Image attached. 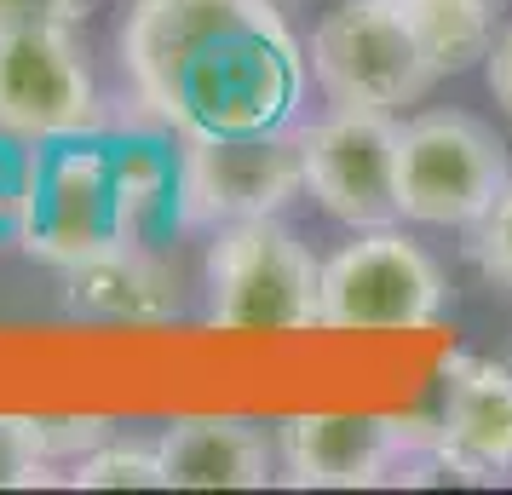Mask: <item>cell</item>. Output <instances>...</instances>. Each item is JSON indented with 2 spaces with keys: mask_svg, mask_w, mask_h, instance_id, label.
I'll use <instances>...</instances> for the list:
<instances>
[{
  "mask_svg": "<svg viewBox=\"0 0 512 495\" xmlns=\"http://www.w3.org/2000/svg\"><path fill=\"white\" fill-rule=\"evenodd\" d=\"M121 64L144 116L179 144L288 133L311 70L277 0H139Z\"/></svg>",
  "mask_w": 512,
  "mask_h": 495,
  "instance_id": "1",
  "label": "cell"
},
{
  "mask_svg": "<svg viewBox=\"0 0 512 495\" xmlns=\"http://www.w3.org/2000/svg\"><path fill=\"white\" fill-rule=\"evenodd\" d=\"M18 242L41 265H70L93 260L104 248L127 242L121 225V196H116V162L104 133L81 139H52L24 150V208H18Z\"/></svg>",
  "mask_w": 512,
  "mask_h": 495,
  "instance_id": "2",
  "label": "cell"
},
{
  "mask_svg": "<svg viewBox=\"0 0 512 495\" xmlns=\"http://www.w3.org/2000/svg\"><path fill=\"white\" fill-rule=\"evenodd\" d=\"M317 283L323 265L288 225H277V213L219 225L208 248V317L219 329H317Z\"/></svg>",
  "mask_w": 512,
  "mask_h": 495,
  "instance_id": "3",
  "label": "cell"
},
{
  "mask_svg": "<svg viewBox=\"0 0 512 495\" xmlns=\"http://www.w3.org/2000/svg\"><path fill=\"white\" fill-rule=\"evenodd\" d=\"M443 317V271L397 225L357 231L323 260L317 283V329L374 334V329H426Z\"/></svg>",
  "mask_w": 512,
  "mask_h": 495,
  "instance_id": "4",
  "label": "cell"
},
{
  "mask_svg": "<svg viewBox=\"0 0 512 495\" xmlns=\"http://www.w3.org/2000/svg\"><path fill=\"white\" fill-rule=\"evenodd\" d=\"M507 179L501 139L461 110H432L397 127V213L409 225L472 231Z\"/></svg>",
  "mask_w": 512,
  "mask_h": 495,
  "instance_id": "5",
  "label": "cell"
},
{
  "mask_svg": "<svg viewBox=\"0 0 512 495\" xmlns=\"http://www.w3.org/2000/svg\"><path fill=\"white\" fill-rule=\"evenodd\" d=\"M305 64H311L328 104L386 110V116L415 104L438 81V70L426 64V52L409 35V24L397 18L392 0H340L317 24Z\"/></svg>",
  "mask_w": 512,
  "mask_h": 495,
  "instance_id": "6",
  "label": "cell"
},
{
  "mask_svg": "<svg viewBox=\"0 0 512 495\" xmlns=\"http://www.w3.org/2000/svg\"><path fill=\"white\" fill-rule=\"evenodd\" d=\"M98 127L104 104L70 24L0 29V133L18 144H52Z\"/></svg>",
  "mask_w": 512,
  "mask_h": 495,
  "instance_id": "7",
  "label": "cell"
},
{
  "mask_svg": "<svg viewBox=\"0 0 512 495\" xmlns=\"http://www.w3.org/2000/svg\"><path fill=\"white\" fill-rule=\"evenodd\" d=\"M305 190L351 231L397 225V121L386 110H328L300 127Z\"/></svg>",
  "mask_w": 512,
  "mask_h": 495,
  "instance_id": "8",
  "label": "cell"
},
{
  "mask_svg": "<svg viewBox=\"0 0 512 495\" xmlns=\"http://www.w3.org/2000/svg\"><path fill=\"white\" fill-rule=\"evenodd\" d=\"M305 190L300 133H248V139L179 144V213L185 225H236L282 213Z\"/></svg>",
  "mask_w": 512,
  "mask_h": 495,
  "instance_id": "9",
  "label": "cell"
},
{
  "mask_svg": "<svg viewBox=\"0 0 512 495\" xmlns=\"http://www.w3.org/2000/svg\"><path fill=\"white\" fill-rule=\"evenodd\" d=\"M432 461L466 484L512 478V369L495 357L455 352L443 363V409L432 426Z\"/></svg>",
  "mask_w": 512,
  "mask_h": 495,
  "instance_id": "10",
  "label": "cell"
},
{
  "mask_svg": "<svg viewBox=\"0 0 512 495\" xmlns=\"http://www.w3.org/2000/svg\"><path fill=\"white\" fill-rule=\"evenodd\" d=\"M426 438L432 426L409 432L386 415H294L282 426V467L300 490H369Z\"/></svg>",
  "mask_w": 512,
  "mask_h": 495,
  "instance_id": "11",
  "label": "cell"
},
{
  "mask_svg": "<svg viewBox=\"0 0 512 495\" xmlns=\"http://www.w3.org/2000/svg\"><path fill=\"white\" fill-rule=\"evenodd\" d=\"M162 490H265L277 455L265 432L236 415H179L156 438Z\"/></svg>",
  "mask_w": 512,
  "mask_h": 495,
  "instance_id": "12",
  "label": "cell"
},
{
  "mask_svg": "<svg viewBox=\"0 0 512 495\" xmlns=\"http://www.w3.org/2000/svg\"><path fill=\"white\" fill-rule=\"evenodd\" d=\"M70 277V311L98 323H162L179 311V288L139 242H116L93 260L64 271Z\"/></svg>",
  "mask_w": 512,
  "mask_h": 495,
  "instance_id": "13",
  "label": "cell"
},
{
  "mask_svg": "<svg viewBox=\"0 0 512 495\" xmlns=\"http://www.w3.org/2000/svg\"><path fill=\"white\" fill-rule=\"evenodd\" d=\"M110 162H116V196H121V225L127 242L150 248L162 231H179V150L144 133H116L110 139Z\"/></svg>",
  "mask_w": 512,
  "mask_h": 495,
  "instance_id": "14",
  "label": "cell"
},
{
  "mask_svg": "<svg viewBox=\"0 0 512 495\" xmlns=\"http://www.w3.org/2000/svg\"><path fill=\"white\" fill-rule=\"evenodd\" d=\"M438 75H461L495 47V0H392Z\"/></svg>",
  "mask_w": 512,
  "mask_h": 495,
  "instance_id": "15",
  "label": "cell"
},
{
  "mask_svg": "<svg viewBox=\"0 0 512 495\" xmlns=\"http://www.w3.org/2000/svg\"><path fill=\"white\" fill-rule=\"evenodd\" d=\"M75 490H162V455L156 444H104L87 449L70 467Z\"/></svg>",
  "mask_w": 512,
  "mask_h": 495,
  "instance_id": "16",
  "label": "cell"
},
{
  "mask_svg": "<svg viewBox=\"0 0 512 495\" xmlns=\"http://www.w3.org/2000/svg\"><path fill=\"white\" fill-rule=\"evenodd\" d=\"M47 449H41V426L24 415H0V490H29L47 478Z\"/></svg>",
  "mask_w": 512,
  "mask_h": 495,
  "instance_id": "17",
  "label": "cell"
},
{
  "mask_svg": "<svg viewBox=\"0 0 512 495\" xmlns=\"http://www.w3.org/2000/svg\"><path fill=\"white\" fill-rule=\"evenodd\" d=\"M472 260L484 265V277L512 288V179L501 185V196L489 202L484 219L472 225Z\"/></svg>",
  "mask_w": 512,
  "mask_h": 495,
  "instance_id": "18",
  "label": "cell"
},
{
  "mask_svg": "<svg viewBox=\"0 0 512 495\" xmlns=\"http://www.w3.org/2000/svg\"><path fill=\"white\" fill-rule=\"evenodd\" d=\"M24 150H12L6 133H0V236L18 231V208H24Z\"/></svg>",
  "mask_w": 512,
  "mask_h": 495,
  "instance_id": "19",
  "label": "cell"
},
{
  "mask_svg": "<svg viewBox=\"0 0 512 495\" xmlns=\"http://www.w3.org/2000/svg\"><path fill=\"white\" fill-rule=\"evenodd\" d=\"M81 0H0V29L18 24H75Z\"/></svg>",
  "mask_w": 512,
  "mask_h": 495,
  "instance_id": "20",
  "label": "cell"
},
{
  "mask_svg": "<svg viewBox=\"0 0 512 495\" xmlns=\"http://www.w3.org/2000/svg\"><path fill=\"white\" fill-rule=\"evenodd\" d=\"M484 70H489V98H495V104H501V116L512 121V29H501V35H495Z\"/></svg>",
  "mask_w": 512,
  "mask_h": 495,
  "instance_id": "21",
  "label": "cell"
}]
</instances>
